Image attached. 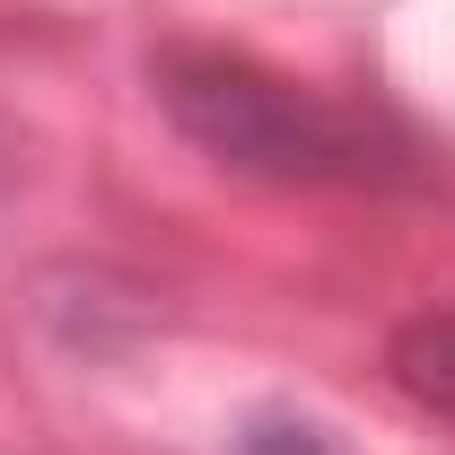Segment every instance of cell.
<instances>
[{
  "label": "cell",
  "instance_id": "1",
  "mask_svg": "<svg viewBox=\"0 0 455 455\" xmlns=\"http://www.w3.org/2000/svg\"><path fill=\"white\" fill-rule=\"evenodd\" d=\"M395 377L429 403V411L455 420V315H420V324L395 341Z\"/></svg>",
  "mask_w": 455,
  "mask_h": 455
}]
</instances>
